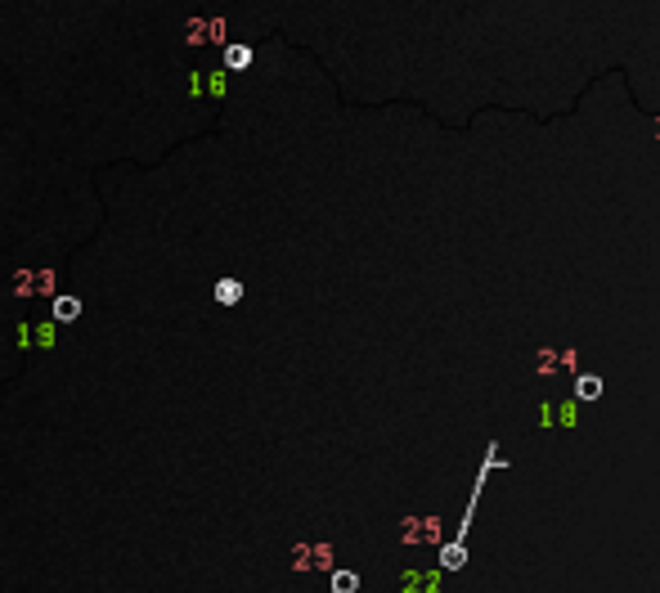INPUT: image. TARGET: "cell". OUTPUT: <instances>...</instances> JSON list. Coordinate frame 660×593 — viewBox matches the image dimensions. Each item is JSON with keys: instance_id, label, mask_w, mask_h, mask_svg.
<instances>
[{"instance_id": "cell-1", "label": "cell", "mask_w": 660, "mask_h": 593, "mask_svg": "<svg viewBox=\"0 0 660 593\" xmlns=\"http://www.w3.org/2000/svg\"><path fill=\"white\" fill-rule=\"evenodd\" d=\"M76 315H81V306H76L72 296H59V301H54V319H76Z\"/></svg>"}, {"instance_id": "cell-3", "label": "cell", "mask_w": 660, "mask_h": 593, "mask_svg": "<svg viewBox=\"0 0 660 593\" xmlns=\"http://www.w3.org/2000/svg\"><path fill=\"white\" fill-rule=\"evenodd\" d=\"M332 589H337V593H355V576H346V571H341V576L332 580Z\"/></svg>"}, {"instance_id": "cell-2", "label": "cell", "mask_w": 660, "mask_h": 593, "mask_svg": "<svg viewBox=\"0 0 660 593\" xmlns=\"http://www.w3.org/2000/svg\"><path fill=\"white\" fill-rule=\"evenodd\" d=\"M216 296H220V301H238V296H243V288L229 279V283H216Z\"/></svg>"}, {"instance_id": "cell-4", "label": "cell", "mask_w": 660, "mask_h": 593, "mask_svg": "<svg viewBox=\"0 0 660 593\" xmlns=\"http://www.w3.org/2000/svg\"><path fill=\"white\" fill-rule=\"evenodd\" d=\"M243 63H247V50H243V45H234V50H229V68H243Z\"/></svg>"}]
</instances>
